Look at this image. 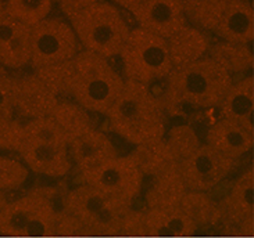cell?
<instances>
[{
	"label": "cell",
	"mask_w": 254,
	"mask_h": 238,
	"mask_svg": "<svg viewBox=\"0 0 254 238\" xmlns=\"http://www.w3.org/2000/svg\"><path fill=\"white\" fill-rule=\"evenodd\" d=\"M106 116L111 130L135 147L160 143L167 133V109L161 97L137 82L125 81Z\"/></svg>",
	"instance_id": "6da1fadb"
},
{
	"label": "cell",
	"mask_w": 254,
	"mask_h": 238,
	"mask_svg": "<svg viewBox=\"0 0 254 238\" xmlns=\"http://www.w3.org/2000/svg\"><path fill=\"white\" fill-rule=\"evenodd\" d=\"M164 82L161 100L167 112L182 105L208 109L220 108L234 83V76L206 55L185 67L174 68Z\"/></svg>",
	"instance_id": "7a4b0ae2"
},
{
	"label": "cell",
	"mask_w": 254,
	"mask_h": 238,
	"mask_svg": "<svg viewBox=\"0 0 254 238\" xmlns=\"http://www.w3.org/2000/svg\"><path fill=\"white\" fill-rule=\"evenodd\" d=\"M67 190L64 187H36L8 201L0 211V234L17 238L57 236Z\"/></svg>",
	"instance_id": "3957f363"
},
{
	"label": "cell",
	"mask_w": 254,
	"mask_h": 238,
	"mask_svg": "<svg viewBox=\"0 0 254 238\" xmlns=\"http://www.w3.org/2000/svg\"><path fill=\"white\" fill-rule=\"evenodd\" d=\"M140 168L144 204L149 209H175L186 194L179 162L168 151L164 140L153 145L136 147L130 152Z\"/></svg>",
	"instance_id": "277c9868"
},
{
	"label": "cell",
	"mask_w": 254,
	"mask_h": 238,
	"mask_svg": "<svg viewBox=\"0 0 254 238\" xmlns=\"http://www.w3.org/2000/svg\"><path fill=\"white\" fill-rule=\"evenodd\" d=\"M74 62L69 98L90 114L106 115L125 85L124 76L109 58L81 50Z\"/></svg>",
	"instance_id": "5b68a950"
},
{
	"label": "cell",
	"mask_w": 254,
	"mask_h": 238,
	"mask_svg": "<svg viewBox=\"0 0 254 238\" xmlns=\"http://www.w3.org/2000/svg\"><path fill=\"white\" fill-rule=\"evenodd\" d=\"M82 50L106 58L121 54L132 28L121 10L110 1H99L68 18Z\"/></svg>",
	"instance_id": "8992f818"
},
{
	"label": "cell",
	"mask_w": 254,
	"mask_h": 238,
	"mask_svg": "<svg viewBox=\"0 0 254 238\" xmlns=\"http://www.w3.org/2000/svg\"><path fill=\"white\" fill-rule=\"evenodd\" d=\"M65 211L82 226L83 236H120L124 219L133 205L106 197L86 184L67 190Z\"/></svg>",
	"instance_id": "52a82bcc"
},
{
	"label": "cell",
	"mask_w": 254,
	"mask_h": 238,
	"mask_svg": "<svg viewBox=\"0 0 254 238\" xmlns=\"http://www.w3.org/2000/svg\"><path fill=\"white\" fill-rule=\"evenodd\" d=\"M118 57H121L125 81L147 86L165 81L174 69L167 41L139 27L130 29Z\"/></svg>",
	"instance_id": "ba28073f"
},
{
	"label": "cell",
	"mask_w": 254,
	"mask_h": 238,
	"mask_svg": "<svg viewBox=\"0 0 254 238\" xmlns=\"http://www.w3.org/2000/svg\"><path fill=\"white\" fill-rule=\"evenodd\" d=\"M81 184H86L106 197L133 205L142 194L143 177L130 154L117 155L93 168L79 172Z\"/></svg>",
	"instance_id": "9c48e42d"
},
{
	"label": "cell",
	"mask_w": 254,
	"mask_h": 238,
	"mask_svg": "<svg viewBox=\"0 0 254 238\" xmlns=\"http://www.w3.org/2000/svg\"><path fill=\"white\" fill-rule=\"evenodd\" d=\"M82 50L69 22L48 17L31 27L32 71L60 62L71 61Z\"/></svg>",
	"instance_id": "30bf717a"
},
{
	"label": "cell",
	"mask_w": 254,
	"mask_h": 238,
	"mask_svg": "<svg viewBox=\"0 0 254 238\" xmlns=\"http://www.w3.org/2000/svg\"><path fill=\"white\" fill-rule=\"evenodd\" d=\"M235 161L201 144L190 157L179 162L181 176L188 191L210 192L234 170Z\"/></svg>",
	"instance_id": "8fae6325"
},
{
	"label": "cell",
	"mask_w": 254,
	"mask_h": 238,
	"mask_svg": "<svg viewBox=\"0 0 254 238\" xmlns=\"http://www.w3.org/2000/svg\"><path fill=\"white\" fill-rule=\"evenodd\" d=\"M221 223L239 236L254 233V168L250 166L235 180L231 190L221 199Z\"/></svg>",
	"instance_id": "7c38bea8"
},
{
	"label": "cell",
	"mask_w": 254,
	"mask_h": 238,
	"mask_svg": "<svg viewBox=\"0 0 254 238\" xmlns=\"http://www.w3.org/2000/svg\"><path fill=\"white\" fill-rule=\"evenodd\" d=\"M60 101L35 75H13V114L18 119H36L52 115Z\"/></svg>",
	"instance_id": "4fadbf2b"
},
{
	"label": "cell",
	"mask_w": 254,
	"mask_h": 238,
	"mask_svg": "<svg viewBox=\"0 0 254 238\" xmlns=\"http://www.w3.org/2000/svg\"><path fill=\"white\" fill-rule=\"evenodd\" d=\"M130 14L139 28L165 41L189 25L181 0H144Z\"/></svg>",
	"instance_id": "5bb4252c"
},
{
	"label": "cell",
	"mask_w": 254,
	"mask_h": 238,
	"mask_svg": "<svg viewBox=\"0 0 254 238\" xmlns=\"http://www.w3.org/2000/svg\"><path fill=\"white\" fill-rule=\"evenodd\" d=\"M22 163L36 175L62 179L72 169L68 144L41 140H25L17 152Z\"/></svg>",
	"instance_id": "9a60e30c"
},
{
	"label": "cell",
	"mask_w": 254,
	"mask_h": 238,
	"mask_svg": "<svg viewBox=\"0 0 254 238\" xmlns=\"http://www.w3.org/2000/svg\"><path fill=\"white\" fill-rule=\"evenodd\" d=\"M31 65V27L0 13V67L22 69Z\"/></svg>",
	"instance_id": "2e32d148"
},
{
	"label": "cell",
	"mask_w": 254,
	"mask_h": 238,
	"mask_svg": "<svg viewBox=\"0 0 254 238\" xmlns=\"http://www.w3.org/2000/svg\"><path fill=\"white\" fill-rule=\"evenodd\" d=\"M69 158L79 172L117 157V148L109 135L97 128L83 132L68 142Z\"/></svg>",
	"instance_id": "e0dca14e"
},
{
	"label": "cell",
	"mask_w": 254,
	"mask_h": 238,
	"mask_svg": "<svg viewBox=\"0 0 254 238\" xmlns=\"http://www.w3.org/2000/svg\"><path fill=\"white\" fill-rule=\"evenodd\" d=\"M204 144L236 162L253 150L254 135H250L239 125L221 118L208 128Z\"/></svg>",
	"instance_id": "ac0fdd59"
},
{
	"label": "cell",
	"mask_w": 254,
	"mask_h": 238,
	"mask_svg": "<svg viewBox=\"0 0 254 238\" xmlns=\"http://www.w3.org/2000/svg\"><path fill=\"white\" fill-rule=\"evenodd\" d=\"M224 119L239 125L241 128L254 135V78L243 76L232 83L224 101L220 105Z\"/></svg>",
	"instance_id": "d6986e66"
},
{
	"label": "cell",
	"mask_w": 254,
	"mask_h": 238,
	"mask_svg": "<svg viewBox=\"0 0 254 238\" xmlns=\"http://www.w3.org/2000/svg\"><path fill=\"white\" fill-rule=\"evenodd\" d=\"M228 43L254 41V8L250 0H229L220 22L213 31Z\"/></svg>",
	"instance_id": "ffe728a7"
},
{
	"label": "cell",
	"mask_w": 254,
	"mask_h": 238,
	"mask_svg": "<svg viewBox=\"0 0 254 238\" xmlns=\"http://www.w3.org/2000/svg\"><path fill=\"white\" fill-rule=\"evenodd\" d=\"M167 43L174 68L185 67L206 57L211 45L206 32L192 25L182 28L179 32L167 39Z\"/></svg>",
	"instance_id": "44dd1931"
},
{
	"label": "cell",
	"mask_w": 254,
	"mask_h": 238,
	"mask_svg": "<svg viewBox=\"0 0 254 238\" xmlns=\"http://www.w3.org/2000/svg\"><path fill=\"white\" fill-rule=\"evenodd\" d=\"M207 55L217 61L234 76V74H246L253 69V42L248 43H228L217 42L210 45Z\"/></svg>",
	"instance_id": "7402d4cb"
},
{
	"label": "cell",
	"mask_w": 254,
	"mask_h": 238,
	"mask_svg": "<svg viewBox=\"0 0 254 238\" xmlns=\"http://www.w3.org/2000/svg\"><path fill=\"white\" fill-rule=\"evenodd\" d=\"M179 209L197 227V230L221 223L220 205L208 192L186 191L181 199Z\"/></svg>",
	"instance_id": "603a6c76"
},
{
	"label": "cell",
	"mask_w": 254,
	"mask_h": 238,
	"mask_svg": "<svg viewBox=\"0 0 254 238\" xmlns=\"http://www.w3.org/2000/svg\"><path fill=\"white\" fill-rule=\"evenodd\" d=\"M50 118L62 128L68 142L72 137L78 136L92 128H96L89 111H86L72 100H60L53 109Z\"/></svg>",
	"instance_id": "cb8c5ba5"
},
{
	"label": "cell",
	"mask_w": 254,
	"mask_h": 238,
	"mask_svg": "<svg viewBox=\"0 0 254 238\" xmlns=\"http://www.w3.org/2000/svg\"><path fill=\"white\" fill-rule=\"evenodd\" d=\"M189 25L203 32H213L229 0H181Z\"/></svg>",
	"instance_id": "d4e9b609"
},
{
	"label": "cell",
	"mask_w": 254,
	"mask_h": 238,
	"mask_svg": "<svg viewBox=\"0 0 254 238\" xmlns=\"http://www.w3.org/2000/svg\"><path fill=\"white\" fill-rule=\"evenodd\" d=\"M34 74L45 83V86L59 100H68L71 95V83H72V74H74L72 60L34 69Z\"/></svg>",
	"instance_id": "484cf974"
},
{
	"label": "cell",
	"mask_w": 254,
	"mask_h": 238,
	"mask_svg": "<svg viewBox=\"0 0 254 238\" xmlns=\"http://www.w3.org/2000/svg\"><path fill=\"white\" fill-rule=\"evenodd\" d=\"M55 0H4V11L28 27L48 18Z\"/></svg>",
	"instance_id": "4316f807"
},
{
	"label": "cell",
	"mask_w": 254,
	"mask_h": 238,
	"mask_svg": "<svg viewBox=\"0 0 254 238\" xmlns=\"http://www.w3.org/2000/svg\"><path fill=\"white\" fill-rule=\"evenodd\" d=\"M164 143L171 155L178 162L190 157L199 148L201 143L194 128L190 125H175L165 133Z\"/></svg>",
	"instance_id": "83f0119b"
},
{
	"label": "cell",
	"mask_w": 254,
	"mask_h": 238,
	"mask_svg": "<svg viewBox=\"0 0 254 238\" xmlns=\"http://www.w3.org/2000/svg\"><path fill=\"white\" fill-rule=\"evenodd\" d=\"M29 169L20 161L8 157H0V191L20 190L27 183Z\"/></svg>",
	"instance_id": "f1b7e54d"
},
{
	"label": "cell",
	"mask_w": 254,
	"mask_h": 238,
	"mask_svg": "<svg viewBox=\"0 0 254 238\" xmlns=\"http://www.w3.org/2000/svg\"><path fill=\"white\" fill-rule=\"evenodd\" d=\"M0 111L13 115V75L0 67Z\"/></svg>",
	"instance_id": "f546056e"
},
{
	"label": "cell",
	"mask_w": 254,
	"mask_h": 238,
	"mask_svg": "<svg viewBox=\"0 0 254 238\" xmlns=\"http://www.w3.org/2000/svg\"><path fill=\"white\" fill-rule=\"evenodd\" d=\"M57 1H59V6L62 8L63 14L67 18H69L72 14L81 11L82 8H86V7L99 3V1H103V0H57Z\"/></svg>",
	"instance_id": "4dcf8cb0"
},
{
	"label": "cell",
	"mask_w": 254,
	"mask_h": 238,
	"mask_svg": "<svg viewBox=\"0 0 254 238\" xmlns=\"http://www.w3.org/2000/svg\"><path fill=\"white\" fill-rule=\"evenodd\" d=\"M111 1H113V4H116L117 7H123L130 13L137 6H140L144 0H111Z\"/></svg>",
	"instance_id": "1f68e13d"
},
{
	"label": "cell",
	"mask_w": 254,
	"mask_h": 238,
	"mask_svg": "<svg viewBox=\"0 0 254 238\" xmlns=\"http://www.w3.org/2000/svg\"><path fill=\"white\" fill-rule=\"evenodd\" d=\"M4 11V0H0V13Z\"/></svg>",
	"instance_id": "d6a6232c"
},
{
	"label": "cell",
	"mask_w": 254,
	"mask_h": 238,
	"mask_svg": "<svg viewBox=\"0 0 254 238\" xmlns=\"http://www.w3.org/2000/svg\"><path fill=\"white\" fill-rule=\"evenodd\" d=\"M250 1H252V0H250Z\"/></svg>",
	"instance_id": "836d02e7"
},
{
	"label": "cell",
	"mask_w": 254,
	"mask_h": 238,
	"mask_svg": "<svg viewBox=\"0 0 254 238\" xmlns=\"http://www.w3.org/2000/svg\"><path fill=\"white\" fill-rule=\"evenodd\" d=\"M49 238H50V237H49Z\"/></svg>",
	"instance_id": "e575fe53"
}]
</instances>
